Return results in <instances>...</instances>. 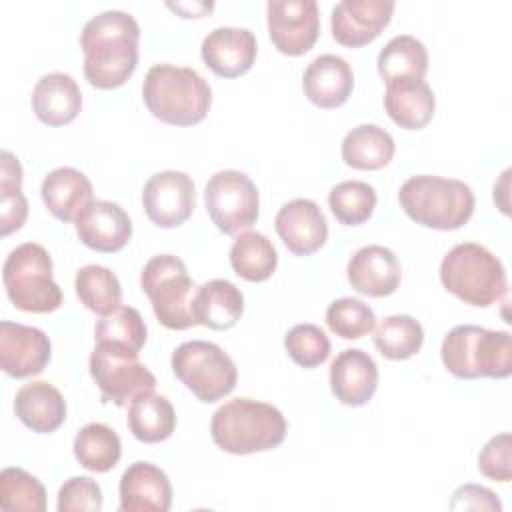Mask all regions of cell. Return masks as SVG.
<instances>
[{"label": "cell", "mask_w": 512, "mask_h": 512, "mask_svg": "<svg viewBox=\"0 0 512 512\" xmlns=\"http://www.w3.org/2000/svg\"><path fill=\"white\" fill-rule=\"evenodd\" d=\"M284 348L294 364L316 368L330 356V340L316 324H296L284 336Z\"/></svg>", "instance_id": "cell-41"}, {"label": "cell", "mask_w": 512, "mask_h": 512, "mask_svg": "<svg viewBox=\"0 0 512 512\" xmlns=\"http://www.w3.org/2000/svg\"><path fill=\"white\" fill-rule=\"evenodd\" d=\"M478 378H508L512 374V338L506 330L482 328L474 348Z\"/></svg>", "instance_id": "cell-38"}, {"label": "cell", "mask_w": 512, "mask_h": 512, "mask_svg": "<svg viewBox=\"0 0 512 512\" xmlns=\"http://www.w3.org/2000/svg\"><path fill=\"white\" fill-rule=\"evenodd\" d=\"M102 504V488L90 476H72L58 490V512H100Z\"/></svg>", "instance_id": "cell-42"}, {"label": "cell", "mask_w": 512, "mask_h": 512, "mask_svg": "<svg viewBox=\"0 0 512 512\" xmlns=\"http://www.w3.org/2000/svg\"><path fill=\"white\" fill-rule=\"evenodd\" d=\"M274 228L284 246L296 256L318 252L328 238V222L314 200L294 198L286 202L274 220Z\"/></svg>", "instance_id": "cell-15"}, {"label": "cell", "mask_w": 512, "mask_h": 512, "mask_svg": "<svg viewBox=\"0 0 512 512\" xmlns=\"http://www.w3.org/2000/svg\"><path fill=\"white\" fill-rule=\"evenodd\" d=\"M148 220L160 228L182 226L196 208V188L186 172L162 170L152 174L142 190Z\"/></svg>", "instance_id": "cell-12"}, {"label": "cell", "mask_w": 512, "mask_h": 512, "mask_svg": "<svg viewBox=\"0 0 512 512\" xmlns=\"http://www.w3.org/2000/svg\"><path fill=\"white\" fill-rule=\"evenodd\" d=\"M256 36L248 28L220 26L202 40L200 54L204 64L220 78L246 74L256 60Z\"/></svg>", "instance_id": "cell-16"}, {"label": "cell", "mask_w": 512, "mask_h": 512, "mask_svg": "<svg viewBox=\"0 0 512 512\" xmlns=\"http://www.w3.org/2000/svg\"><path fill=\"white\" fill-rule=\"evenodd\" d=\"M174 376L202 402H218L228 396L238 380L234 360L214 342L190 340L172 352Z\"/></svg>", "instance_id": "cell-8"}, {"label": "cell", "mask_w": 512, "mask_h": 512, "mask_svg": "<svg viewBox=\"0 0 512 512\" xmlns=\"http://www.w3.org/2000/svg\"><path fill=\"white\" fill-rule=\"evenodd\" d=\"M168 8H172V10H190L188 12V18H202V14L206 12V10H212V4H196V6H186V4H168Z\"/></svg>", "instance_id": "cell-45"}, {"label": "cell", "mask_w": 512, "mask_h": 512, "mask_svg": "<svg viewBox=\"0 0 512 512\" xmlns=\"http://www.w3.org/2000/svg\"><path fill=\"white\" fill-rule=\"evenodd\" d=\"M440 282L458 300L486 308L502 300L508 290L502 262L482 244H456L440 264Z\"/></svg>", "instance_id": "cell-5"}, {"label": "cell", "mask_w": 512, "mask_h": 512, "mask_svg": "<svg viewBox=\"0 0 512 512\" xmlns=\"http://www.w3.org/2000/svg\"><path fill=\"white\" fill-rule=\"evenodd\" d=\"M140 26L132 14L106 10L90 18L80 34L84 76L98 90L122 86L138 66Z\"/></svg>", "instance_id": "cell-1"}, {"label": "cell", "mask_w": 512, "mask_h": 512, "mask_svg": "<svg viewBox=\"0 0 512 512\" xmlns=\"http://www.w3.org/2000/svg\"><path fill=\"white\" fill-rule=\"evenodd\" d=\"M118 490L122 512H168L172 506V484L166 472L150 462L130 464Z\"/></svg>", "instance_id": "cell-20"}, {"label": "cell", "mask_w": 512, "mask_h": 512, "mask_svg": "<svg viewBox=\"0 0 512 512\" xmlns=\"http://www.w3.org/2000/svg\"><path fill=\"white\" fill-rule=\"evenodd\" d=\"M190 308L196 324L210 330H228L236 326L244 312V296L230 280L214 278L198 286Z\"/></svg>", "instance_id": "cell-25"}, {"label": "cell", "mask_w": 512, "mask_h": 512, "mask_svg": "<svg viewBox=\"0 0 512 512\" xmlns=\"http://www.w3.org/2000/svg\"><path fill=\"white\" fill-rule=\"evenodd\" d=\"M204 204L212 224L228 236L256 224L260 212L258 188L240 170L212 174L204 188Z\"/></svg>", "instance_id": "cell-9"}, {"label": "cell", "mask_w": 512, "mask_h": 512, "mask_svg": "<svg viewBox=\"0 0 512 512\" xmlns=\"http://www.w3.org/2000/svg\"><path fill=\"white\" fill-rule=\"evenodd\" d=\"M0 158V232L8 236L26 222L28 202L22 194V166L18 158L8 150H4Z\"/></svg>", "instance_id": "cell-35"}, {"label": "cell", "mask_w": 512, "mask_h": 512, "mask_svg": "<svg viewBox=\"0 0 512 512\" xmlns=\"http://www.w3.org/2000/svg\"><path fill=\"white\" fill-rule=\"evenodd\" d=\"M128 430L144 444L164 442L176 428V412L170 400L162 394H142L128 408Z\"/></svg>", "instance_id": "cell-28"}, {"label": "cell", "mask_w": 512, "mask_h": 512, "mask_svg": "<svg viewBox=\"0 0 512 512\" xmlns=\"http://www.w3.org/2000/svg\"><path fill=\"white\" fill-rule=\"evenodd\" d=\"M376 202V190L362 180H344L328 194V206L334 218L346 226L364 224L372 216Z\"/></svg>", "instance_id": "cell-36"}, {"label": "cell", "mask_w": 512, "mask_h": 512, "mask_svg": "<svg viewBox=\"0 0 512 512\" xmlns=\"http://www.w3.org/2000/svg\"><path fill=\"white\" fill-rule=\"evenodd\" d=\"M74 458L90 472L112 470L122 456V442L118 434L100 422H90L78 430L74 444Z\"/></svg>", "instance_id": "cell-31"}, {"label": "cell", "mask_w": 512, "mask_h": 512, "mask_svg": "<svg viewBox=\"0 0 512 512\" xmlns=\"http://www.w3.org/2000/svg\"><path fill=\"white\" fill-rule=\"evenodd\" d=\"M88 368L104 402H114L116 406H128V402L156 388V376L138 362V356L108 346L96 344Z\"/></svg>", "instance_id": "cell-10"}, {"label": "cell", "mask_w": 512, "mask_h": 512, "mask_svg": "<svg viewBox=\"0 0 512 512\" xmlns=\"http://www.w3.org/2000/svg\"><path fill=\"white\" fill-rule=\"evenodd\" d=\"M378 74L382 80L394 82V80H424L428 72V50L426 46L410 36L400 34L394 36L378 54L376 60Z\"/></svg>", "instance_id": "cell-29"}, {"label": "cell", "mask_w": 512, "mask_h": 512, "mask_svg": "<svg viewBox=\"0 0 512 512\" xmlns=\"http://www.w3.org/2000/svg\"><path fill=\"white\" fill-rule=\"evenodd\" d=\"M330 388L344 406H364L378 388V366L360 348L342 350L330 364Z\"/></svg>", "instance_id": "cell-19"}, {"label": "cell", "mask_w": 512, "mask_h": 512, "mask_svg": "<svg viewBox=\"0 0 512 512\" xmlns=\"http://www.w3.org/2000/svg\"><path fill=\"white\" fill-rule=\"evenodd\" d=\"M14 414L32 432L50 434L66 420V400L52 384L30 382L16 392Z\"/></svg>", "instance_id": "cell-24"}, {"label": "cell", "mask_w": 512, "mask_h": 512, "mask_svg": "<svg viewBox=\"0 0 512 512\" xmlns=\"http://www.w3.org/2000/svg\"><path fill=\"white\" fill-rule=\"evenodd\" d=\"M266 20L272 44L286 56L306 54L320 34V12L314 0H270Z\"/></svg>", "instance_id": "cell-11"}, {"label": "cell", "mask_w": 512, "mask_h": 512, "mask_svg": "<svg viewBox=\"0 0 512 512\" xmlns=\"http://www.w3.org/2000/svg\"><path fill=\"white\" fill-rule=\"evenodd\" d=\"M384 108L396 126L420 130L432 120L436 98L424 80H394L386 84Z\"/></svg>", "instance_id": "cell-26"}, {"label": "cell", "mask_w": 512, "mask_h": 512, "mask_svg": "<svg viewBox=\"0 0 512 512\" xmlns=\"http://www.w3.org/2000/svg\"><path fill=\"white\" fill-rule=\"evenodd\" d=\"M392 0H342L332 8L330 28L338 44L360 48L378 38L390 24Z\"/></svg>", "instance_id": "cell-14"}, {"label": "cell", "mask_w": 512, "mask_h": 512, "mask_svg": "<svg viewBox=\"0 0 512 512\" xmlns=\"http://www.w3.org/2000/svg\"><path fill=\"white\" fill-rule=\"evenodd\" d=\"M394 138L376 124H360L342 140V160L354 170H380L394 156Z\"/></svg>", "instance_id": "cell-27"}, {"label": "cell", "mask_w": 512, "mask_h": 512, "mask_svg": "<svg viewBox=\"0 0 512 512\" xmlns=\"http://www.w3.org/2000/svg\"><path fill=\"white\" fill-rule=\"evenodd\" d=\"M32 110L46 126H64L82 110V92L76 80L64 72L44 74L32 90Z\"/></svg>", "instance_id": "cell-23"}, {"label": "cell", "mask_w": 512, "mask_h": 512, "mask_svg": "<svg viewBox=\"0 0 512 512\" xmlns=\"http://www.w3.org/2000/svg\"><path fill=\"white\" fill-rule=\"evenodd\" d=\"M452 510H488V512H500L502 504L498 500V496L478 484H464L460 488H456L452 502H450Z\"/></svg>", "instance_id": "cell-44"}, {"label": "cell", "mask_w": 512, "mask_h": 512, "mask_svg": "<svg viewBox=\"0 0 512 512\" xmlns=\"http://www.w3.org/2000/svg\"><path fill=\"white\" fill-rule=\"evenodd\" d=\"M142 100L160 122L194 126L212 106V88L194 68L156 64L146 72Z\"/></svg>", "instance_id": "cell-2"}, {"label": "cell", "mask_w": 512, "mask_h": 512, "mask_svg": "<svg viewBox=\"0 0 512 512\" xmlns=\"http://www.w3.org/2000/svg\"><path fill=\"white\" fill-rule=\"evenodd\" d=\"M350 286L370 298H384L398 290L402 268L396 254L380 244L362 246L346 268Z\"/></svg>", "instance_id": "cell-17"}, {"label": "cell", "mask_w": 512, "mask_h": 512, "mask_svg": "<svg viewBox=\"0 0 512 512\" xmlns=\"http://www.w3.org/2000/svg\"><path fill=\"white\" fill-rule=\"evenodd\" d=\"M302 90L314 106L334 110L350 98L354 90V72L342 56L320 54L306 66Z\"/></svg>", "instance_id": "cell-21"}, {"label": "cell", "mask_w": 512, "mask_h": 512, "mask_svg": "<svg viewBox=\"0 0 512 512\" xmlns=\"http://www.w3.org/2000/svg\"><path fill=\"white\" fill-rule=\"evenodd\" d=\"M40 194L48 212L60 222H76V218L94 202L90 180L70 166L48 172L42 180Z\"/></svg>", "instance_id": "cell-22"}, {"label": "cell", "mask_w": 512, "mask_h": 512, "mask_svg": "<svg viewBox=\"0 0 512 512\" xmlns=\"http://www.w3.org/2000/svg\"><path fill=\"white\" fill-rule=\"evenodd\" d=\"M0 508L6 512L46 510V490L42 482L22 468H4L0 472Z\"/></svg>", "instance_id": "cell-37"}, {"label": "cell", "mask_w": 512, "mask_h": 512, "mask_svg": "<svg viewBox=\"0 0 512 512\" xmlns=\"http://www.w3.org/2000/svg\"><path fill=\"white\" fill-rule=\"evenodd\" d=\"M398 200L410 220L432 230H458L474 214V192L456 178L410 176L400 186Z\"/></svg>", "instance_id": "cell-4"}, {"label": "cell", "mask_w": 512, "mask_h": 512, "mask_svg": "<svg viewBox=\"0 0 512 512\" xmlns=\"http://www.w3.org/2000/svg\"><path fill=\"white\" fill-rule=\"evenodd\" d=\"M146 324L140 312L132 306H120L118 310L102 316L94 328L96 344L138 356L146 344Z\"/></svg>", "instance_id": "cell-32"}, {"label": "cell", "mask_w": 512, "mask_h": 512, "mask_svg": "<svg viewBox=\"0 0 512 512\" xmlns=\"http://www.w3.org/2000/svg\"><path fill=\"white\" fill-rule=\"evenodd\" d=\"M480 326L474 324H460L454 326L442 340L440 358L444 368L462 380H476V368H474V348L476 338L480 334Z\"/></svg>", "instance_id": "cell-40"}, {"label": "cell", "mask_w": 512, "mask_h": 512, "mask_svg": "<svg viewBox=\"0 0 512 512\" xmlns=\"http://www.w3.org/2000/svg\"><path fill=\"white\" fill-rule=\"evenodd\" d=\"M74 288L80 302L100 316H106L120 308L122 286L118 276L106 266L88 264L80 268L76 272Z\"/></svg>", "instance_id": "cell-33"}, {"label": "cell", "mask_w": 512, "mask_h": 512, "mask_svg": "<svg viewBox=\"0 0 512 512\" xmlns=\"http://www.w3.org/2000/svg\"><path fill=\"white\" fill-rule=\"evenodd\" d=\"M140 286L150 298L154 316L168 330H186L196 326L192 316L194 282L186 264L172 254L152 256L140 274Z\"/></svg>", "instance_id": "cell-7"}, {"label": "cell", "mask_w": 512, "mask_h": 512, "mask_svg": "<svg viewBox=\"0 0 512 512\" xmlns=\"http://www.w3.org/2000/svg\"><path fill=\"white\" fill-rule=\"evenodd\" d=\"M52 356L50 338L44 330L18 324L0 322V366L12 378H28L40 374Z\"/></svg>", "instance_id": "cell-13"}, {"label": "cell", "mask_w": 512, "mask_h": 512, "mask_svg": "<svg viewBox=\"0 0 512 512\" xmlns=\"http://www.w3.org/2000/svg\"><path fill=\"white\" fill-rule=\"evenodd\" d=\"M74 224L78 238L96 252H118L132 238L130 216L110 200H94Z\"/></svg>", "instance_id": "cell-18"}, {"label": "cell", "mask_w": 512, "mask_h": 512, "mask_svg": "<svg viewBox=\"0 0 512 512\" xmlns=\"http://www.w3.org/2000/svg\"><path fill=\"white\" fill-rule=\"evenodd\" d=\"M512 436L508 432L492 436L478 454V470L494 482H510L512 464H510Z\"/></svg>", "instance_id": "cell-43"}, {"label": "cell", "mask_w": 512, "mask_h": 512, "mask_svg": "<svg viewBox=\"0 0 512 512\" xmlns=\"http://www.w3.org/2000/svg\"><path fill=\"white\" fill-rule=\"evenodd\" d=\"M2 282L10 302L22 312L48 314L62 304V290L52 278V258L36 242H24L8 254Z\"/></svg>", "instance_id": "cell-6"}, {"label": "cell", "mask_w": 512, "mask_h": 512, "mask_svg": "<svg viewBox=\"0 0 512 512\" xmlns=\"http://www.w3.org/2000/svg\"><path fill=\"white\" fill-rule=\"evenodd\" d=\"M424 342L422 324L408 314L386 316L374 330V346L388 360L414 356Z\"/></svg>", "instance_id": "cell-34"}, {"label": "cell", "mask_w": 512, "mask_h": 512, "mask_svg": "<svg viewBox=\"0 0 512 512\" xmlns=\"http://www.w3.org/2000/svg\"><path fill=\"white\" fill-rule=\"evenodd\" d=\"M288 424L282 412L266 402L234 398L212 414L210 434L214 444L236 456L268 452L286 438Z\"/></svg>", "instance_id": "cell-3"}, {"label": "cell", "mask_w": 512, "mask_h": 512, "mask_svg": "<svg viewBox=\"0 0 512 512\" xmlns=\"http://www.w3.org/2000/svg\"><path fill=\"white\" fill-rule=\"evenodd\" d=\"M278 264V252L274 244L260 232L246 230L236 236L230 248L232 270L248 282L268 280Z\"/></svg>", "instance_id": "cell-30"}, {"label": "cell", "mask_w": 512, "mask_h": 512, "mask_svg": "<svg viewBox=\"0 0 512 512\" xmlns=\"http://www.w3.org/2000/svg\"><path fill=\"white\" fill-rule=\"evenodd\" d=\"M326 324L330 332L344 340H358L376 328L374 310L358 298L344 296L334 300L326 310Z\"/></svg>", "instance_id": "cell-39"}]
</instances>
